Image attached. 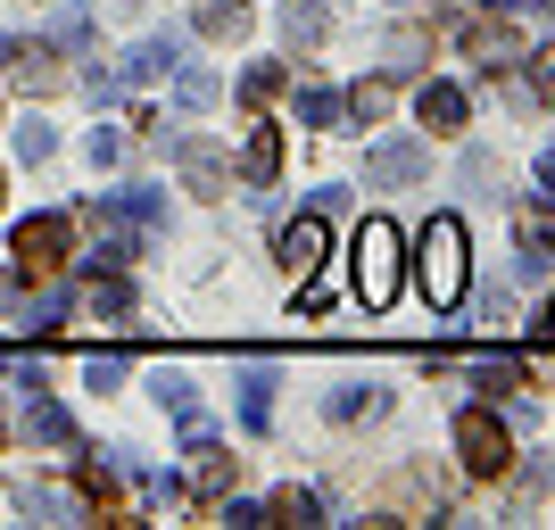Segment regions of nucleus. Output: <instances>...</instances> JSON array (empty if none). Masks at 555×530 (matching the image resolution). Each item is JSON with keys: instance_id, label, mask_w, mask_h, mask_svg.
<instances>
[{"instance_id": "f257e3e1", "label": "nucleus", "mask_w": 555, "mask_h": 530, "mask_svg": "<svg viewBox=\"0 0 555 530\" xmlns=\"http://www.w3.org/2000/svg\"><path fill=\"white\" fill-rule=\"evenodd\" d=\"M415 282H423V299H431V307H456L464 299V224H456V216H431V224H423Z\"/></svg>"}, {"instance_id": "f03ea898", "label": "nucleus", "mask_w": 555, "mask_h": 530, "mask_svg": "<svg viewBox=\"0 0 555 530\" xmlns=\"http://www.w3.org/2000/svg\"><path fill=\"white\" fill-rule=\"evenodd\" d=\"M456 464L473 473V481H506V473H514V431L489 415V406L456 415Z\"/></svg>"}, {"instance_id": "7ed1b4c3", "label": "nucleus", "mask_w": 555, "mask_h": 530, "mask_svg": "<svg viewBox=\"0 0 555 530\" xmlns=\"http://www.w3.org/2000/svg\"><path fill=\"white\" fill-rule=\"evenodd\" d=\"M440 506H448L440 473H431V464H406V473H390V481H382V497H373V522H382V530H398V522H431Z\"/></svg>"}, {"instance_id": "20e7f679", "label": "nucleus", "mask_w": 555, "mask_h": 530, "mask_svg": "<svg viewBox=\"0 0 555 530\" xmlns=\"http://www.w3.org/2000/svg\"><path fill=\"white\" fill-rule=\"evenodd\" d=\"M357 299L365 307H390L398 299V232L382 224V216H365V232H357Z\"/></svg>"}, {"instance_id": "39448f33", "label": "nucleus", "mask_w": 555, "mask_h": 530, "mask_svg": "<svg viewBox=\"0 0 555 530\" xmlns=\"http://www.w3.org/2000/svg\"><path fill=\"white\" fill-rule=\"evenodd\" d=\"M59 266H67V216H34V224H17V274L50 282Z\"/></svg>"}, {"instance_id": "423d86ee", "label": "nucleus", "mask_w": 555, "mask_h": 530, "mask_svg": "<svg viewBox=\"0 0 555 530\" xmlns=\"http://www.w3.org/2000/svg\"><path fill=\"white\" fill-rule=\"evenodd\" d=\"M315 266H324V216L282 224V274H291V282H315Z\"/></svg>"}, {"instance_id": "0eeeda50", "label": "nucleus", "mask_w": 555, "mask_h": 530, "mask_svg": "<svg viewBox=\"0 0 555 530\" xmlns=\"http://www.w3.org/2000/svg\"><path fill=\"white\" fill-rule=\"evenodd\" d=\"M232 481H241V456H224V448H199V464H191V497H199V506H216Z\"/></svg>"}, {"instance_id": "6e6552de", "label": "nucleus", "mask_w": 555, "mask_h": 530, "mask_svg": "<svg viewBox=\"0 0 555 530\" xmlns=\"http://www.w3.org/2000/svg\"><path fill=\"white\" fill-rule=\"evenodd\" d=\"M423 125H431V133H464V92H448V83H423Z\"/></svg>"}, {"instance_id": "1a4fd4ad", "label": "nucleus", "mask_w": 555, "mask_h": 530, "mask_svg": "<svg viewBox=\"0 0 555 530\" xmlns=\"http://www.w3.org/2000/svg\"><path fill=\"white\" fill-rule=\"evenodd\" d=\"M241 166H249V183H274V166H282V133H274V125H249Z\"/></svg>"}, {"instance_id": "9d476101", "label": "nucleus", "mask_w": 555, "mask_h": 530, "mask_svg": "<svg viewBox=\"0 0 555 530\" xmlns=\"http://www.w3.org/2000/svg\"><path fill=\"white\" fill-rule=\"evenodd\" d=\"M183 174H191V191H199V199H216V191H224V158H216L208 141H191V150H183Z\"/></svg>"}, {"instance_id": "9b49d317", "label": "nucleus", "mask_w": 555, "mask_h": 530, "mask_svg": "<svg viewBox=\"0 0 555 530\" xmlns=\"http://www.w3.org/2000/svg\"><path fill=\"white\" fill-rule=\"evenodd\" d=\"M514 232H522V249H531V257H555V208H522Z\"/></svg>"}, {"instance_id": "f8f14e48", "label": "nucleus", "mask_w": 555, "mask_h": 530, "mask_svg": "<svg viewBox=\"0 0 555 530\" xmlns=\"http://www.w3.org/2000/svg\"><path fill=\"white\" fill-rule=\"evenodd\" d=\"M17 59V83L25 92H59V67H50V50H9Z\"/></svg>"}, {"instance_id": "ddd939ff", "label": "nucleus", "mask_w": 555, "mask_h": 530, "mask_svg": "<svg viewBox=\"0 0 555 530\" xmlns=\"http://www.w3.org/2000/svg\"><path fill=\"white\" fill-rule=\"evenodd\" d=\"M266 522H315V497H307V489H274Z\"/></svg>"}, {"instance_id": "4468645a", "label": "nucleus", "mask_w": 555, "mask_h": 530, "mask_svg": "<svg viewBox=\"0 0 555 530\" xmlns=\"http://www.w3.org/2000/svg\"><path fill=\"white\" fill-rule=\"evenodd\" d=\"M241 17H249L241 0H208V9H199V25H208V34H241Z\"/></svg>"}, {"instance_id": "2eb2a0df", "label": "nucleus", "mask_w": 555, "mask_h": 530, "mask_svg": "<svg viewBox=\"0 0 555 530\" xmlns=\"http://www.w3.org/2000/svg\"><path fill=\"white\" fill-rule=\"evenodd\" d=\"M390 108V92H382V83H357V92H348V116H382Z\"/></svg>"}, {"instance_id": "dca6fc26", "label": "nucleus", "mask_w": 555, "mask_h": 530, "mask_svg": "<svg viewBox=\"0 0 555 530\" xmlns=\"http://www.w3.org/2000/svg\"><path fill=\"white\" fill-rule=\"evenodd\" d=\"M0 199H9V191H0Z\"/></svg>"}]
</instances>
